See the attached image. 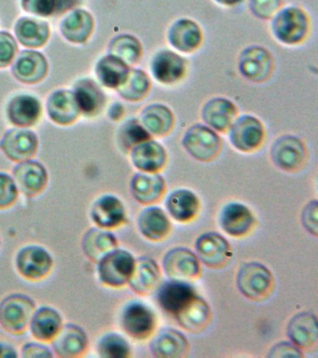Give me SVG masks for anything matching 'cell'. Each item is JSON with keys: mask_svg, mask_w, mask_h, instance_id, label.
Wrapping results in <instances>:
<instances>
[{"mask_svg": "<svg viewBox=\"0 0 318 358\" xmlns=\"http://www.w3.org/2000/svg\"><path fill=\"white\" fill-rule=\"evenodd\" d=\"M270 28L279 43L298 46L308 38L311 20L304 8L296 5L286 6L270 19Z\"/></svg>", "mask_w": 318, "mask_h": 358, "instance_id": "obj_1", "label": "cell"}, {"mask_svg": "<svg viewBox=\"0 0 318 358\" xmlns=\"http://www.w3.org/2000/svg\"><path fill=\"white\" fill-rule=\"evenodd\" d=\"M181 145L191 158L202 162L214 161L222 148L219 133L205 123L189 126L183 133Z\"/></svg>", "mask_w": 318, "mask_h": 358, "instance_id": "obj_2", "label": "cell"}, {"mask_svg": "<svg viewBox=\"0 0 318 358\" xmlns=\"http://www.w3.org/2000/svg\"><path fill=\"white\" fill-rule=\"evenodd\" d=\"M35 310L34 299L29 296L10 294L0 302V326L12 334H23L29 329Z\"/></svg>", "mask_w": 318, "mask_h": 358, "instance_id": "obj_3", "label": "cell"}, {"mask_svg": "<svg viewBox=\"0 0 318 358\" xmlns=\"http://www.w3.org/2000/svg\"><path fill=\"white\" fill-rule=\"evenodd\" d=\"M227 134L234 150L243 153H252L263 144L266 130L258 117L243 114L236 117Z\"/></svg>", "mask_w": 318, "mask_h": 358, "instance_id": "obj_4", "label": "cell"}, {"mask_svg": "<svg viewBox=\"0 0 318 358\" xmlns=\"http://www.w3.org/2000/svg\"><path fill=\"white\" fill-rule=\"evenodd\" d=\"M149 69L156 83L164 86H174L185 78L188 62L174 50L160 49L150 57Z\"/></svg>", "mask_w": 318, "mask_h": 358, "instance_id": "obj_5", "label": "cell"}, {"mask_svg": "<svg viewBox=\"0 0 318 358\" xmlns=\"http://www.w3.org/2000/svg\"><path fill=\"white\" fill-rule=\"evenodd\" d=\"M135 263V257L130 252L113 249L97 262L99 281L110 287H124L129 282Z\"/></svg>", "mask_w": 318, "mask_h": 358, "instance_id": "obj_6", "label": "cell"}, {"mask_svg": "<svg viewBox=\"0 0 318 358\" xmlns=\"http://www.w3.org/2000/svg\"><path fill=\"white\" fill-rule=\"evenodd\" d=\"M237 287L242 295L252 301H261L272 292L273 277L269 268L259 262H248L239 268Z\"/></svg>", "mask_w": 318, "mask_h": 358, "instance_id": "obj_7", "label": "cell"}, {"mask_svg": "<svg viewBox=\"0 0 318 358\" xmlns=\"http://www.w3.org/2000/svg\"><path fill=\"white\" fill-rule=\"evenodd\" d=\"M237 66L240 75L253 83H263L272 76L275 59L266 48L250 45L240 52Z\"/></svg>", "mask_w": 318, "mask_h": 358, "instance_id": "obj_8", "label": "cell"}, {"mask_svg": "<svg viewBox=\"0 0 318 358\" xmlns=\"http://www.w3.org/2000/svg\"><path fill=\"white\" fill-rule=\"evenodd\" d=\"M270 155L273 164L279 169L295 173L305 164L308 154L303 140L293 134H283L273 143Z\"/></svg>", "mask_w": 318, "mask_h": 358, "instance_id": "obj_9", "label": "cell"}, {"mask_svg": "<svg viewBox=\"0 0 318 358\" xmlns=\"http://www.w3.org/2000/svg\"><path fill=\"white\" fill-rule=\"evenodd\" d=\"M15 265L18 273L24 278L38 281L51 273L54 259L43 246L30 245L18 251L15 257Z\"/></svg>", "mask_w": 318, "mask_h": 358, "instance_id": "obj_10", "label": "cell"}, {"mask_svg": "<svg viewBox=\"0 0 318 358\" xmlns=\"http://www.w3.org/2000/svg\"><path fill=\"white\" fill-rule=\"evenodd\" d=\"M170 47L180 55H191L202 46L203 33L194 20L182 17L173 22L166 33Z\"/></svg>", "mask_w": 318, "mask_h": 358, "instance_id": "obj_11", "label": "cell"}, {"mask_svg": "<svg viewBox=\"0 0 318 358\" xmlns=\"http://www.w3.org/2000/svg\"><path fill=\"white\" fill-rule=\"evenodd\" d=\"M163 268L170 280L191 282L200 276L199 259L194 252L185 248L171 249L164 257Z\"/></svg>", "mask_w": 318, "mask_h": 358, "instance_id": "obj_12", "label": "cell"}, {"mask_svg": "<svg viewBox=\"0 0 318 358\" xmlns=\"http://www.w3.org/2000/svg\"><path fill=\"white\" fill-rule=\"evenodd\" d=\"M121 326L130 337L145 340L154 331L156 316L147 305L138 301L130 302L122 310Z\"/></svg>", "mask_w": 318, "mask_h": 358, "instance_id": "obj_13", "label": "cell"}, {"mask_svg": "<svg viewBox=\"0 0 318 358\" xmlns=\"http://www.w3.org/2000/svg\"><path fill=\"white\" fill-rule=\"evenodd\" d=\"M195 249L201 262L211 268L224 267L231 257L230 243L217 232L200 235L195 242Z\"/></svg>", "mask_w": 318, "mask_h": 358, "instance_id": "obj_14", "label": "cell"}, {"mask_svg": "<svg viewBox=\"0 0 318 358\" xmlns=\"http://www.w3.org/2000/svg\"><path fill=\"white\" fill-rule=\"evenodd\" d=\"M237 116L238 108L233 101L224 96L212 97L201 108L203 123L217 133H227Z\"/></svg>", "mask_w": 318, "mask_h": 358, "instance_id": "obj_15", "label": "cell"}, {"mask_svg": "<svg viewBox=\"0 0 318 358\" xmlns=\"http://www.w3.org/2000/svg\"><path fill=\"white\" fill-rule=\"evenodd\" d=\"M52 352L58 357H82L87 352L89 338L85 329L78 324H66L51 341Z\"/></svg>", "mask_w": 318, "mask_h": 358, "instance_id": "obj_16", "label": "cell"}, {"mask_svg": "<svg viewBox=\"0 0 318 358\" xmlns=\"http://www.w3.org/2000/svg\"><path fill=\"white\" fill-rule=\"evenodd\" d=\"M38 148L37 134L26 129L8 131L0 140V148L13 162H21L31 159Z\"/></svg>", "mask_w": 318, "mask_h": 358, "instance_id": "obj_17", "label": "cell"}, {"mask_svg": "<svg viewBox=\"0 0 318 358\" xmlns=\"http://www.w3.org/2000/svg\"><path fill=\"white\" fill-rule=\"evenodd\" d=\"M13 179L19 192L27 197H34L45 189L48 173L41 162L30 159L16 165L13 169Z\"/></svg>", "mask_w": 318, "mask_h": 358, "instance_id": "obj_18", "label": "cell"}, {"mask_svg": "<svg viewBox=\"0 0 318 358\" xmlns=\"http://www.w3.org/2000/svg\"><path fill=\"white\" fill-rule=\"evenodd\" d=\"M130 158L133 167L144 173L161 172L168 159L164 145L152 138L135 145L130 150Z\"/></svg>", "mask_w": 318, "mask_h": 358, "instance_id": "obj_19", "label": "cell"}, {"mask_svg": "<svg viewBox=\"0 0 318 358\" xmlns=\"http://www.w3.org/2000/svg\"><path fill=\"white\" fill-rule=\"evenodd\" d=\"M91 218L99 228H118L127 220L124 204L117 196L104 194L94 201L91 207Z\"/></svg>", "mask_w": 318, "mask_h": 358, "instance_id": "obj_20", "label": "cell"}, {"mask_svg": "<svg viewBox=\"0 0 318 358\" xmlns=\"http://www.w3.org/2000/svg\"><path fill=\"white\" fill-rule=\"evenodd\" d=\"M138 120L147 133L154 137L168 136L175 125L174 112L163 103H152L144 106Z\"/></svg>", "mask_w": 318, "mask_h": 358, "instance_id": "obj_21", "label": "cell"}, {"mask_svg": "<svg viewBox=\"0 0 318 358\" xmlns=\"http://www.w3.org/2000/svg\"><path fill=\"white\" fill-rule=\"evenodd\" d=\"M219 225L231 236L243 237L252 231L255 217L244 204L230 203L226 204L220 212Z\"/></svg>", "mask_w": 318, "mask_h": 358, "instance_id": "obj_22", "label": "cell"}, {"mask_svg": "<svg viewBox=\"0 0 318 358\" xmlns=\"http://www.w3.org/2000/svg\"><path fill=\"white\" fill-rule=\"evenodd\" d=\"M287 333L298 348L306 351L314 348L318 341L317 316L308 312L297 313L287 324Z\"/></svg>", "mask_w": 318, "mask_h": 358, "instance_id": "obj_23", "label": "cell"}, {"mask_svg": "<svg viewBox=\"0 0 318 358\" xmlns=\"http://www.w3.org/2000/svg\"><path fill=\"white\" fill-rule=\"evenodd\" d=\"M130 189L135 200L149 206L161 200L166 193V184L159 173L138 172L131 179Z\"/></svg>", "mask_w": 318, "mask_h": 358, "instance_id": "obj_24", "label": "cell"}, {"mask_svg": "<svg viewBox=\"0 0 318 358\" xmlns=\"http://www.w3.org/2000/svg\"><path fill=\"white\" fill-rule=\"evenodd\" d=\"M195 295V289L189 282L170 280L159 288L157 301L161 309L175 316Z\"/></svg>", "mask_w": 318, "mask_h": 358, "instance_id": "obj_25", "label": "cell"}, {"mask_svg": "<svg viewBox=\"0 0 318 358\" xmlns=\"http://www.w3.org/2000/svg\"><path fill=\"white\" fill-rule=\"evenodd\" d=\"M48 72V62L36 50H24L13 66L15 77L21 83L35 84L43 80Z\"/></svg>", "mask_w": 318, "mask_h": 358, "instance_id": "obj_26", "label": "cell"}, {"mask_svg": "<svg viewBox=\"0 0 318 358\" xmlns=\"http://www.w3.org/2000/svg\"><path fill=\"white\" fill-rule=\"evenodd\" d=\"M62 327V315L57 309L51 306H41L35 310L29 327L36 340L50 343Z\"/></svg>", "mask_w": 318, "mask_h": 358, "instance_id": "obj_27", "label": "cell"}, {"mask_svg": "<svg viewBox=\"0 0 318 358\" xmlns=\"http://www.w3.org/2000/svg\"><path fill=\"white\" fill-rule=\"evenodd\" d=\"M43 112L40 101L29 94H20L10 101L7 108L8 119L18 127L36 124Z\"/></svg>", "mask_w": 318, "mask_h": 358, "instance_id": "obj_28", "label": "cell"}, {"mask_svg": "<svg viewBox=\"0 0 318 358\" xmlns=\"http://www.w3.org/2000/svg\"><path fill=\"white\" fill-rule=\"evenodd\" d=\"M189 343L185 336L174 329L161 330L150 343V351L157 358H180L188 352Z\"/></svg>", "mask_w": 318, "mask_h": 358, "instance_id": "obj_29", "label": "cell"}, {"mask_svg": "<svg viewBox=\"0 0 318 358\" xmlns=\"http://www.w3.org/2000/svg\"><path fill=\"white\" fill-rule=\"evenodd\" d=\"M47 111L52 120L60 125H68L77 120L80 113L74 92L58 90L47 102Z\"/></svg>", "mask_w": 318, "mask_h": 358, "instance_id": "obj_30", "label": "cell"}, {"mask_svg": "<svg viewBox=\"0 0 318 358\" xmlns=\"http://www.w3.org/2000/svg\"><path fill=\"white\" fill-rule=\"evenodd\" d=\"M160 275V268L155 260L149 257H141L136 260L128 284L138 295H147L157 287Z\"/></svg>", "mask_w": 318, "mask_h": 358, "instance_id": "obj_31", "label": "cell"}, {"mask_svg": "<svg viewBox=\"0 0 318 358\" xmlns=\"http://www.w3.org/2000/svg\"><path fill=\"white\" fill-rule=\"evenodd\" d=\"M166 208L175 220L187 223L196 217L200 200L191 190L180 189L170 193L166 199Z\"/></svg>", "mask_w": 318, "mask_h": 358, "instance_id": "obj_32", "label": "cell"}, {"mask_svg": "<svg viewBox=\"0 0 318 358\" xmlns=\"http://www.w3.org/2000/svg\"><path fill=\"white\" fill-rule=\"evenodd\" d=\"M138 229L140 234L147 240H164L171 231V222L163 209L157 206L145 208L138 217Z\"/></svg>", "mask_w": 318, "mask_h": 358, "instance_id": "obj_33", "label": "cell"}, {"mask_svg": "<svg viewBox=\"0 0 318 358\" xmlns=\"http://www.w3.org/2000/svg\"><path fill=\"white\" fill-rule=\"evenodd\" d=\"M73 92L80 112L88 117L101 113L107 103V98L99 84L88 78L78 81Z\"/></svg>", "mask_w": 318, "mask_h": 358, "instance_id": "obj_34", "label": "cell"}, {"mask_svg": "<svg viewBox=\"0 0 318 358\" xmlns=\"http://www.w3.org/2000/svg\"><path fill=\"white\" fill-rule=\"evenodd\" d=\"M83 253L91 262H99L106 254L118 246L115 235L102 228H91L83 235Z\"/></svg>", "mask_w": 318, "mask_h": 358, "instance_id": "obj_35", "label": "cell"}, {"mask_svg": "<svg viewBox=\"0 0 318 358\" xmlns=\"http://www.w3.org/2000/svg\"><path fill=\"white\" fill-rule=\"evenodd\" d=\"M178 323L189 331L198 332L205 329L211 318L208 302L198 295L175 315Z\"/></svg>", "mask_w": 318, "mask_h": 358, "instance_id": "obj_36", "label": "cell"}, {"mask_svg": "<svg viewBox=\"0 0 318 358\" xmlns=\"http://www.w3.org/2000/svg\"><path fill=\"white\" fill-rule=\"evenodd\" d=\"M94 22L88 11L76 10L66 16L60 25L61 33L72 43H85L93 33Z\"/></svg>", "mask_w": 318, "mask_h": 358, "instance_id": "obj_37", "label": "cell"}, {"mask_svg": "<svg viewBox=\"0 0 318 358\" xmlns=\"http://www.w3.org/2000/svg\"><path fill=\"white\" fill-rule=\"evenodd\" d=\"M15 31L19 42L29 48L44 46L50 36V27L46 22L29 17L19 19Z\"/></svg>", "mask_w": 318, "mask_h": 358, "instance_id": "obj_38", "label": "cell"}, {"mask_svg": "<svg viewBox=\"0 0 318 358\" xmlns=\"http://www.w3.org/2000/svg\"><path fill=\"white\" fill-rule=\"evenodd\" d=\"M129 71L130 66L127 63L110 53L100 59L96 67L99 83L108 89H118Z\"/></svg>", "mask_w": 318, "mask_h": 358, "instance_id": "obj_39", "label": "cell"}, {"mask_svg": "<svg viewBox=\"0 0 318 358\" xmlns=\"http://www.w3.org/2000/svg\"><path fill=\"white\" fill-rule=\"evenodd\" d=\"M150 76L140 69H130L124 83L117 89L122 99L128 102H139L144 100L152 90Z\"/></svg>", "mask_w": 318, "mask_h": 358, "instance_id": "obj_40", "label": "cell"}, {"mask_svg": "<svg viewBox=\"0 0 318 358\" xmlns=\"http://www.w3.org/2000/svg\"><path fill=\"white\" fill-rule=\"evenodd\" d=\"M143 52L140 41L130 34L115 36L108 45V53L121 59L129 66H136L141 61Z\"/></svg>", "mask_w": 318, "mask_h": 358, "instance_id": "obj_41", "label": "cell"}, {"mask_svg": "<svg viewBox=\"0 0 318 358\" xmlns=\"http://www.w3.org/2000/svg\"><path fill=\"white\" fill-rule=\"evenodd\" d=\"M152 136L143 127L138 119L127 120L118 131V142L122 150L130 151L139 143L152 138Z\"/></svg>", "mask_w": 318, "mask_h": 358, "instance_id": "obj_42", "label": "cell"}, {"mask_svg": "<svg viewBox=\"0 0 318 358\" xmlns=\"http://www.w3.org/2000/svg\"><path fill=\"white\" fill-rule=\"evenodd\" d=\"M96 350L100 357L125 358L131 355L129 343L116 333H108L100 338Z\"/></svg>", "mask_w": 318, "mask_h": 358, "instance_id": "obj_43", "label": "cell"}, {"mask_svg": "<svg viewBox=\"0 0 318 358\" xmlns=\"http://www.w3.org/2000/svg\"><path fill=\"white\" fill-rule=\"evenodd\" d=\"M284 0H248V8L256 18L270 20L282 7Z\"/></svg>", "mask_w": 318, "mask_h": 358, "instance_id": "obj_44", "label": "cell"}, {"mask_svg": "<svg viewBox=\"0 0 318 358\" xmlns=\"http://www.w3.org/2000/svg\"><path fill=\"white\" fill-rule=\"evenodd\" d=\"M19 189L15 179L6 173L0 172V209H6L17 201Z\"/></svg>", "mask_w": 318, "mask_h": 358, "instance_id": "obj_45", "label": "cell"}, {"mask_svg": "<svg viewBox=\"0 0 318 358\" xmlns=\"http://www.w3.org/2000/svg\"><path fill=\"white\" fill-rule=\"evenodd\" d=\"M18 47L15 38L7 32H0V69L6 67L15 59Z\"/></svg>", "mask_w": 318, "mask_h": 358, "instance_id": "obj_46", "label": "cell"}, {"mask_svg": "<svg viewBox=\"0 0 318 358\" xmlns=\"http://www.w3.org/2000/svg\"><path fill=\"white\" fill-rule=\"evenodd\" d=\"M57 0H22V7L35 15L49 17L57 14Z\"/></svg>", "mask_w": 318, "mask_h": 358, "instance_id": "obj_47", "label": "cell"}, {"mask_svg": "<svg viewBox=\"0 0 318 358\" xmlns=\"http://www.w3.org/2000/svg\"><path fill=\"white\" fill-rule=\"evenodd\" d=\"M301 223L304 228L315 236L318 234V203L317 200L309 201L301 212Z\"/></svg>", "mask_w": 318, "mask_h": 358, "instance_id": "obj_48", "label": "cell"}, {"mask_svg": "<svg viewBox=\"0 0 318 358\" xmlns=\"http://www.w3.org/2000/svg\"><path fill=\"white\" fill-rule=\"evenodd\" d=\"M268 357L270 358H303V354L301 350L298 348L295 344L292 343H276L273 348L270 349Z\"/></svg>", "mask_w": 318, "mask_h": 358, "instance_id": "obj_49", "label": "cell"}, {"mask_svg": "<svg viewBox=\"0 0 318 358\" xmlns=\"http://www.w3.org/2000/svg\"><path fill=\"white\" fill-rule=\"evenodd\" d=\"M54 352L50 347L41 343H27L21 350V357L24 358H52Z\"/></svg>", "mask_w": 318, "mask_h": 358, "instance_id": "obj_50", "label": "cell"}, {"mask_svg": "<svg viewBox=\"0 0 318 358\" xmlns=\"http://www.w3.org/2000/svg\"><path fill=\"white\" fill-rule=\"evenodd\" d=\"M124 114L125 108L121 103H114L110 106V108H108V117H110L111 120H115V122H118V120L122 119Z\"/></svg>", "mask_w": 318, "mask_h": 358, "instance_id": "obj_51", "label": "cell"}, {"mask_svg": "<svg viewBox=\"0 0 318 358\" xmlns=\"http://www.w3.org/2000/svg\"><path fill=\"white\" fill-rule=\"evenodd\" d=\"M17 351L12 344L0 341V358H16Z\"/></svg>", "mask_w": 318, "mask_h": 358, "instance_id": "obj_52", "label": "cell"}, {"mask_svg": "<svg viewBox=\"0 0 318 358\" xmlns=\"http://www.w3.org/2000/svg\"><path fill=\"white\" fill-rule=\"evenodd\" d=\"M80 0H57V14L65 13L78 5Z\"/></svg>", "mask_w": 318, "mask_h": 358, "instance_id": "obj_53", "label": "cell"}, {"mask_svg": "<svg viewBox=\"0 0 318 358\" xmlns=\"http://www.w3.org/2000/svg\"><path fill=\"white\" fill-rule=\"evenodd\" d=\"M213 1L222 7L233 8L241 4L244 0H213Z\"/></svg>", "mask_w": 318, "mask_h": 358, "instance_id": "obj_54", "label": "cell"}]
</instances>
